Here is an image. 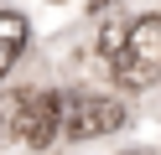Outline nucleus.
Masks as SVG:
<instances>
[{
    "instance_id": "obj_4",
    "label": "nucleus",
    "mask_w": 161,
    "mask_h": 155,
    "mask_svg": "<svg viewBox=\"0 0 161 155\" xmlns=\"http://www.w3.org/2000/svg\"><path fill=\"white\" fill-rule=\"evenodd\" d=\"M21 52H26V16L21 10H0V78L16 67Z\"/></svg>"
},
{
    "instance_id": "obj_1",
    "label": "nucleus",
    "mask_w": 161,
    "mask_h": 155,
    "mask_svg": "<svg viewBox=\"0 0 161 155\" xmlns=\"http://www.w3.org/2000/svg\"><path fill=\"white\" fill-rule=\"evenodd\" d=\"M114 83L119 88H146L161 72V16H140L125 26V47L114 52Z\"/></svg>"
},
{
    "instance_id": "obj_5",
    "label": "nucleus",
    "mask_w": 161,
    "mask_h": 155,
    "mask_svg": "<svg viewBox=\"0 0 161 155\" xmlns=\"http://www.w3.org/2000/svg\"><path fill=\"white\" fill-rule=\"evenodd\" d=\"M119 47H125V21H109V26L99 31V52H104V57H114Z\"/></svg>"
},
{
    "instance_id": "obj_3",
    "label": "nucleus",
    "mask_w": 161,
    "mask_h": 155,
    "mask_svg": "<svg viewBox=\"0 0 161 155\" xmlns=\"http://www.w3.org/2000/svg\"><path fill=\"white\" fill-rule=\"evenodd\" d=\"M16 134L31 150H47L57 140V93H21V103H16Z\"/></svg>"
},
{
    "instance_id": "obj_6",
    "label": "nucleus",
    "mask_w": 161,
    "mask_h": 155,
    "mask_svg": "<svg viewBox=\"0 0 161 155\" xmlns=\"http://www.w3.org/2000/svg\"><path fill=\"white\" fill-rule=\"evenodd\" d=\"M135 155H140V150H135Z\"/></svg>"
},
{
    "instance_id": "obj_2",
    "label": "nucleus",
    "mask_w": 161,
    "mask_h": 155,
    "mask_svg": "<svg viewBox=\"0 0 161 155\" xmlns=\"http://www.w3.org/2000/svg\"><path fill=\"white\" fill-rule=\"evenodd\" d=\"M125 124V103L104 98V93H68L57 98V129L68 140H99V134Z\"/></svg>"
}]
</instances>
